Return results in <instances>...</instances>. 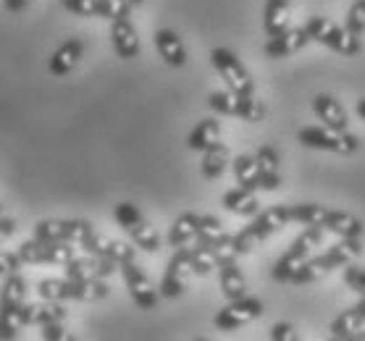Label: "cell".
<instances>
[{"mask_svg":"<svg viewBox=\"0 0 365 341\" xmlns=\"http://www.w3.org/2000/svg\"><path fill=\"white\" fill-rule=\"evenodd\" d=\"M289 221H292L289 205H274V208H268V210H260V213L255 216V221H252L247 229H242L240 234H234L232 236L237 255H247V252H252L260 241L268 239L271 234L282 231Z\"/></svg>","mask_w":365,"mask_h":341,"instance_id":"obj_1","label":"cell"},{"mask_svg":"<svg viewBox=\"0 0 365 341\" xmlns=\"http://www.w3.org/2000/svg\"><path fill=\"white\" fill-rule=\"evenodd\" d=\"M26 283L19 273L6 276L3 291H0V339L11 341L21 331V310H24Z\"/></svg>","mask_w":365,"mask_h":341,"instance_id":"obj_2","label":"cell"},{"mask_svg":"<svg viewBox=\"0 0 365 341\" xmlns=\"http://www.w3.org/2000/svg\"><path fill=\"white\" fill-rule=\"evenodd\" d=\"M305 32L310 40L321 42V45H326L329 51L339 53V56H344V58H352V56L360 53V37L349 34L344 26H339L336 21H331V19L310 16L305 24Z\"/></svg>","mask_w":365,"mask_h":341,"instance_id":"obj_3","label":"cell"},{"mask_svg":"<svg viewBox=\"0 0 365 341\" xmlns=\"http://www.w3.org/2000/svg\"><path fill=\"white\" fill-rule=\"evenodd\" d=\"M324 234H326L324 226H307L305 231L299 234L297 239L289 244V250L276 260V266H274L276 281H289L292 273H294V271H297V268L302 266L310 255H313V250L324 244Z\"/></svg>","mask_w":365,"mask_h":341,"instance_id":"obj_4","label":"cell"},{"mask_svg":"<svg viewBox=\"0 0 365 341\" xmlns=\"http://www.w3.org/2000/svg\"><path fill=\"white\" fill-rule=\"evenodd\" d=\"M113 218H116V224L124 229L132 241L145 252H158L160 250V236L158 231L150 226V221L142 216V210L132 202H118L116 208H113Z\"/></svg>","mask_w":365,"mask_h":341,"instance_id":"obj_5","label":"cell"},{"mask_svg":"<svg viewBox=\"0 0 365 341\" xmlns=\"http://www.w3.org/2000/svg\"><path fill=\"white\" fill-rule=\"evenodd\" d=\"M297 140L310 147V150H326V152H336V155H352L360 147V140L355 134L336 132V129H329V126H305L297 132Z\"/></svg>","mask_w":365,"mask_h":341,"instance_id":"obj_6","label":"cell"},{"mask_svg":"<svg viewBox=\"0 0 365 341\" xmlns=\"http://www.w3.org/2000/svg\"><path fill=\"white\" fill-rule=\"evenodd\" d=\"M210 63L232 92H237V95H252L255 92V82H252L250 71L237 58V53H232L229 48H216L210 53Z\"/></svg>","mask_w":365,"mask_h":341,"instance_id":"obj_7","label":"cell"},{"mask_svg":"<svg viewBox=\"0 0 365 341\" xmlns=\"http://www.w3.org/2000/svg\"><path fill=\"white\" fill-rule=\"evenodd\" d=\"M19 260L29 266H66L74 258V247L68 241H42L32 239L19 247Z\"/></svg>","mask_w":365,"mask_h":341,"instance_id":"obj_8","label":"cell"},{"mask_svg":"<svg viewBox=\"0 0 365 341\" xmlns=\"http://www.w3.org/2000/svg\"><path fill=\"white\" fill-rule=\"evenodd\" d=\"M92 231L90 221H79V218H48V221H37L34 224V239L42 241H68V244H82L84 236Z\"/></svg>","mask_w":365,"mask_h":341,"instance_id":"obj_9","label":"cell"},{"mask_svg":"<svg viewBox=\"0 0 365 341\" xmlns=\"http://www.w3.org/2000/svg\"><path fill=\"white\" fill-rule=\"evenodd\" d=\"M260 315H263V302L255 297H240V300H229L224 310H218L213 323L218 331H237Z\"/></svg>","mask_w":365,"mask_h":341,"instance_id":"obj_10","label":"cell"},{"mask_svg":"<svg viewBox=\"0 0 365 341\" xmlns=\"http://www.w3.org/2000/svg\"><path fill=\"white\" fill-rule=\"evenodd\" d=\"M121 276H124V283L126 289H129V294H132L134 305L140 310H155V305H158V289L150 283V278L145 273H142V268L134 263V260H129V263H121Z\"/></svg>","mask_w":365,"mask_h":341,"instance_id":"obj_11","label":"cell"},{"mask_svg":"<svg viewBox=\"0 0 365 341\" xmlns=\"http://www.w3.org/2000/svg\"><path fill=\"white\" fill-rule=\"evenodd\" d=\"M190 260H187V250L184 247H176L174 258L168 260V268H166V276H163V281L158 286V294L160 297H166V300H176L184 289H187V281H190Z\"/></svg>","mask_w":365,"mask_h":341,"instance_id":"obj_12","label":"cell"},{"mask_svg":"<svg viewBox=\"0 0 365 341\" xmlns=\"http://www.w3.org/2000/svg\"><path fill=\"white\" fill-rule=\"evenodd\" d=\"M82 247L90 255H100V258H108L113 260L116 266H121V263H129V260L137 258V250L134 247H129L126 241H118V239H108V236H103V234H98L95 229H92L87 236H84Z\"/></svg>","mask_w":365,"mask_h":341,"instance_id":"obj_13","label":"cell"},{"mask_svg":"<svg viewBox=\"0 0 365 341\" xmlns=\"http://www.w3.org/2000/svg\"><path fill=\"white\" fill-rule=\"evenodd\" d=\"M110 42H113V51H116L118 58L132 61L140 56V34H137L129 16L110 21Z\"/></svg>","mask_w":365,"mask_h":341,"instance_id":"obj_14","label":"cell"},{"mask_svg":"<svg viewBox=\"0 0 365 341\" xmlns=\"http://www.w3.org/2000/svg\"><path fill=\"white\" fill-rule=\"evenodd\" d=\"M307 42H310V37H307L305 26H297V29H292L289 26V29L274 34V37L266 42L263 53H266L268 58H289V56L302 51Z\"/></svg>","mask_w":365,"mask_h":341,"instance_id":"obj_15","label":"cell"},{"mask_svg":"<svg viewBox=\"0 0 365 341\" xmlns=\"http://www.w3.org/2000/svg\"><path fill=\"white\" fill-rule=\"evenodd\" d=\"M110 286L103 278H66L63 283V302H100L108 297Z\"/></svg>","mask_w":365,"mask_h":341,"instance_id":"obj_16","label":"cell"},{"mask_svg":"<svg viewBox=\"0 0 365 341\" xmlns=\"http://www.w3.org/2000/svg\"><path fill=\"white\" fill-rule=\"evenodd\" d=\"M116 271V263L100 255H87V258H71L66 263V278H106Z\"/></svg>","mask_w":365,"mask_h":341,"instance_id":"obj_17","label":"cell"},{"mask_svg":"<svg viewBox=\"0 0 365 341\" xmlns=\"http://www.w3.org/2000/svg\"><path fill=\"white\" fill-rule=\"evenodd\" d=\"M82 56H84V42L76 40V37H74V40H66L58 48V51L50 56V63H48L50 74H53V76H66V74H71V71H74V68L79 66Z\"/></svg>","mask_w":365,"mask_h":341,"instance_id":"obj_18","label":"cell"},{"mask_svg":"<svg viewBox=\"0 0 365 341\" xmlns=\"http://www.w3.org/2000/svg\"><path fill=\"white\" fill-rule=\"evenodd\" d=\"M313 110H316V116L324 121V126H329V129H336V132H344L347 129V110H344V105H341L334 95H316L313 98Z\"/></svg>","mask_w":365,"mask_h":341,"instance_id":"obj_19","label":"cell"},{"mask_svg":"<svg viewBox=\"0 0 365 341\" xmlns=\"http://www.w3.org/2000/svg\"><path fill=\"white\" fill-rule=\"evenodd\" d=\"M56 320H66L63 302L42 300L34 302V305H24V310H21V323L24 325H45L56 323Z\"/></svg>","mask_w":365,"mask_h":341,"instance_id":"obj_20","label":"cell"},{"mask_svg":"<svg viewBox=\"0 0 365 341\" xmlns=\"http://www.w3.org/2000/svg\"><path fill=\"white\" fill-rule=\"evenodd\" d=\"M155 48H158L160 58L166 61L168 66L174 68L187 66V48H184L182 37L174 29H158L155 32Z\"/></svg>","mask_w":365,"mask_h":341,"instance_id":"obj_21","label":"cell"},{"mask_svg":"<svg viewBox=\"0 0 365 341\" xmlns=\"http://www.w3.org/2000/svg\"><path fill=\"white\" fill-rule=\"evenodd\" d=\"M363 255V236H341L334 247L324 252V260L329 263V268H344L349 263H355Z\"/></svg>","mask_w":365,"mask_h":341,"instance_id":"obj_22","label":"cell"},{"mask_svg":"<svg viewBox=\"0 0 365 341\" xmlns=\"http://www.w3.org/2000/svg\"><path fill=\"white\" fill-rule=\"evenodd\" d=\"M257 160V171H260V189L274 192L282 187V174H279V152L274 147L263 145L260 150L255 152Z\"/></svg>","mask_w":365,"mask_h":341,"instance_id":"obj_23","label":"cell"},{"mask_svg":"<svg viewBox=\"0 0 365 341\" xmlns=\"http://www.w3.org/2000/svg\"><path fill=\"white\" fill-rule=\"evenodd\" d=\"M365 325V297L357 300L349 310H344L336 320L331 323V336L334 339H355V333Z\"/></svg>","mask_w":365,"mask_h":341,"instance_id":"obj_24","label":"cell"},{"mask_svg":"<svg viewBox=\"0 0 365 341\" xmlns=\"http://www.w3.org/2000/svg\"><path fill=\"white\" fill-rule=\"evenodd\" d=\"M218 281H221V291H224L226 300L247 297V278H245V273H242L234 260L218 266Z\"/></svg>","mask_w":365,"mask_h":341,"instance_id":"obj_25","label":"cell"},{"mask_svg":"<svg viewBox=\"0 0 365 341\" xmlns=\"http://www.w3.org/2000/svg\"><path fill=\"white\" fill-rule=\"evenodd\" d=\"M224 208L234 216L242 218H255L260 213V202H257L255 192L245 189V187H237V189H229L224 194Z\"/></svg>","mask_w":365,"mask_h":341,"instance_id":"obj_26","label":"cell"},{"mask_svg":"<svg viewBox=\"0 0 365 341\" xmlns=\"http://www.w3.org/2000/svg\"><path fill=\"white\" fill-rule=\"evenodd\" d=\"M292 21V6L289 0H266V11H263V26H266V34L274 37V34L289 29Z\"/></svg>","mask_w":365,"mask_h":341,"instance_id":"obj_27","label":"cell"},{"mask_svg":"<svg viewBox=\"0 0 365 341\" xmlns=\"http://www.w3.org/2000/svg\"><path fill=\"white\" fill-rule=\"evenodd\" d=\"M324 229L336 234V236H363L365 231L363 221L352 213H344V210H329L324 218Z\"/></svg>","mask_w":365,"mask_h":341,"instance_id":"obj_28","label":"cell"},{"mask_svg":"<svg viewBox=\"0 0 365 341\" xmlns=\"http://www.w3.org/2000/svg\"><path fill=\"white\" fill-rule=\"evenodd\" d=\"M218 140H221V121L218 118H202L187 137V147L195 152H202Z\"/></svg>","mask_w":365,"mask_h":341,"instance_id":"obj_29","label":"cell"},{"mask_svg":"<svg viewBox=\"0 0 365 341\" xmlns=\"http://www.w3.org/2000/svg\"><path fill=\"white\" fill-rule=\"evenodd\" d=\"M226 166H229V147H226L221 140L213 142L210 147L202 150V163H200V168H202V176H205V179H218V176L226 171Z\"/></svg>","mask_w":365,"mask_h":341,"instance_id":"obj_30","label":"cell"},{"mask_svg":"<svg viewBox=\"0 0 365 341\" xmlns=\"http://www.w3.org/2000/svg\"><path fill=\"white\" fill-rule=\"evenodd\" d=\"M197 226H200L197 213H182V216L174 221L171 231H168V244H171V247H184V244H190V241L197 236Z\"/></svg>","mask_w":365,"mask_h":341,"instance_id":"obj_31","label":"cell"},{"mask_svg":"<svg viewBox=\"0 0 365 341\" xmlns=\"http://www.w3.org/2000/svg\"><path fill=\"white\" fill-rule=\"evenodd\" d=\"M234 179L245 189H260V171H257L255 155H237L234 158Z\"/></svg>","mask_w":365,"mask_h":341,"instance_id":"obj_32","label":"cell"},{"mask_svg":"<svg viewBox=\"0 0 365 341\" xmlns=\"http://www.w3.org/2000/svg\"><path fill=\"white\" fill-rule=\"evenodd\" d=\"M329 271H331V268H329V263L324 260V255H318V258H307L305 263L292 273L289 281L297 283V286H302V283H313V281H321Z\"/></svg>","mask_w":365,"mask_h":341,"instance_id":"obj_33","label":"cell"},{"mask_svg":"<svg viewBox=\"0 0 365 341\" xmlns=\"http://www.w3.org/2000/svg\"><path fill=\"white\" fill-rule=\"evenodd\" d=\"M184 250H187V260H190L192 273L207 276L210 271H216L218 268L216 255H213V250L205 247V244H195V247H184Z\"/></svg>","mask_w":365,"mask_h":341,"instance_id":"obj_34","label":"cell"},{"mask_svg":"<svg viewBox=\"0 0 365 341\" xmlns=\"http://www.w3.org/2000/svg\"><path fill=\"white\" fill-rule=\"evenodd\" d=\"M329 208L318 205V202H299V205H289V218L302 226H324V218Z\"/></svg>","mask_w":365,"mask_h":341,"instance_id":"obj_35","label":"cell"},{"mask_svg":"<svg viewBox=\"0 0 365 341\" xmlns=\"http://www.w3.org/2000/svg\"><path fill=\"white\" fill-rule=\"evenodd\" d=\"M240 98L237 92L232 90H224V92H210L207 95V108L216 110L218 116H237V110H240Z\"/></svg>","mask_w":365,"mask_h":341,"instance_id":"obj_36","label":"cell"},{"mask_svg":"<svg viewBox=\"0 0 365 341\" xmlns=\"http://www.w3.org/2000/svg\"><path fill=\"white\" fill-rule=\"evenodd\" d=\"M224 224L218 221L216 216H200V226H197V244H205V247H210V244H216L221 236H224Z\"/></svg>","mask_w":365,"mask_h":341,"instance_id":"obj_37","label":"cell"},{"mask_svg":"<svg viewBox=\"0 0 365 341\" xmlns=\"http://www.w3.org/2000/svg\"><path fill=\"white\" fill-rule=\"evenodd\" d=\"M263 116H266V105H263V100H257L255 92L252 95H242L237 118L247 121V124H257V121H263Z\"/></svg>","mask_w":365,"mask_h":341,"instance_id":"obj_38","label":"cell"},{"mask_svg":"<svg viewBox=\"0 0 365 341\" xmlns=\"http://www.w3.org/2000/svg\"><path fill=\"white\" fill-rule=\"evenodd\" d=\"M129 0H95V16L100 19H121V16H129Z\"/></svg>","mask_w":365,"mask_h":341,"instance_id":"obj_39","label":"cell"},{"mask_svg":"<svg viewBox=\"0 0 365 341\" xmlns=\"http://www.w3.org/2000/svg\"><path fill=\"white\" fill-rule=\"evenodd\" d=\"M344 29L349 34H355V37H360L365 32V0H355L349 6L347 19H344Z\"/></svg>","mask_w":365,"mask_h":341,"instance_id":"obj_40","label":"cell"},{"mask_svg":"<svg viewBox=\"0 0 365 341\" xmlns=\"http://www.w3.org/2000/svg\"><path fill=\"white\" fill-rule=\"evenodd\" d=\"M344 283L352 291H357V297H365V268H357L352 263L344 266Z\"/></svg>","mask_w":365,"mask_h":341,"instance_id":"obj_41","label":"cell"},{"mask_svg":"<svg viewBox=\"0 0 365 341\" xmlns=\"http://www.w3.org/2000/svg\"><path fill=\"white\" fill-rule=\"evenodd\" d=\"M42 339L45 341H74V333L63 328V320L42 325Z\"/></svg>","mask_w":365,"mask_h":341,"instance_id":"obj_42","label":"cell"},{"mask_svg":"<svg viewBox=\"0 0 365 341\" xmlns=\"http://www.w3.org/2000/svg\"><path fill=\"white\" fill-rule=\"evenodd\" d=\"M61 6L74 16H95V0H61Z\"/></svg>","mask_w":365,"mask_h":341,"instance_id":"obj_43","label":"cell"},{"mask_svg":"<svg viewBox=\"0 0 365 341\" xmlns=\"http://www.w3.org/2000/svg\"><path fill=\"white\" fill-rule=\"evenodd\" d=\"M21 268V260H19L16 252H0V276H11Z\"/></svg>","mask_w":365,"mask_h":341,"instance_id":"obj_44","label":"cell"},{"mask_svg":"<svg viewBox=\"0 0 365 341\" xmlns=\"http://www.w3.org/2000/svg\"><path fill=\"white\" fill-rule=\"evenodd\" d=\"M271 339L274 341H297V331H294V325L289 323H276L274 328H271Z\"/></svg>","mask_w":365,"mask_h":341,"instance_id":"obj_45","label":"cell"},{"mask_svg":"<svg viewBox=\"0 0 365 341\" xmlns=\"http://www.w3.org/2000/svg\"><path fill=\"white\" fill-rule=\"evenodd\" d=\"M14 231H16V221L0 216V244H6V241L14 236Z\"/></svg>","mask_w":365,"mask_h":341,"instance_id":"obj_46","label":"cell"},{"mask_svg":"<svg viewBox=\"0 0 365 341\" xmlns=\"http://www.w3.org/2000/svg\"><path fill=\"white\" fill-rule=\"evenodd\" d=\"M3 6L16 14V11H24L29 6V0H3Z\"/></svg>","mask_w":365,"mask_h":341,"instance_id":"obj_47","label":"cell"},{"mask_svg":"<svg viewBox=\"0 0 365 341\" xmlns=\"http://www.w3.org/2000/svg\"><path fill=\"white\" fill-rule=\"evenodd\" d=\"M357 116L365 121V98H360V100H357Z\"/></svg>","mask_w":365,"mask_h":341,"instance_id":"obj_48","label":"cell"},{"mask_svg":"<svg viewBox=\"0 0 365 341\" xmlns=\"http://www.w3.org/2000/svg\"><path fill=\"white\" fill-rule=\"evenodd\" d=\"M145 0H129V6H142Z\"/></svg>","mask_w":365,"mask_h":341,"instance_id":"obj_49","label":"cell"},{"mask_svg":"<svg viewBox=\"0 0 365 341\" xmlns=\"http://www.w3.org/2000/svg\"><path fill=\"white\" fill-rule=\"evenodd\" d=\"M355 339H363L365 341V333H355Z\"/></svg>","mask_w":365,"mask_h":341,"instance_id":"obj_50","label":"cell"},{"mask_svg":"<svg viewBox=\"0 0 365 341\" xmlns=\"http://www.w3.org/2000/svg\"><path fill=\"white\" fill-rule=\"evenodd\" d=\"M0 216H3V202H0Z\"/></svg>","mask_w":365,"mask_h":341,"instance_id":"obj_51","label":"cell"}]
</instances>
